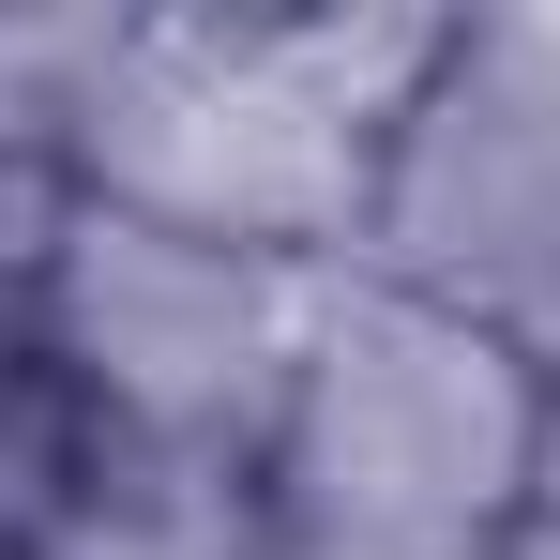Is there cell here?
<instances>
[{"mask_svg":"<svg viewBox=\"0 0 560 560\" xmlns=\"http://www.w3.org/2000/svg\"><path fill=\"white\" fill-rule=\"evenodd\" d=\"M455 15H92L61 183L228 258L349 273Z\"/></svg>","mask_w":560,"mask_h":560,"instance_id":"cell-1","label":"cell"},{"mask_svg":"<svg viewBox=\"0 0 560 560\" xmlns=\"http://www.w3.org/2000/svg\"><path fill=\"white\" fill-rule=\"evenodd\" d=\"M560 364L394 273H334L288 364L258 530L273 560H515Z\"/></svg>","mask_w":560,"mask_h":560,"instance_id":"cell-2","label":"cell"},{"mask_svg":"<svg viewBox=\"0 0 560 560\" xmlns=\"http://www.w3.org/2000/svg\"><path fill=\"white\" fill-rule=\"evenodd\" d=\"M560 364V15H455L394 121L364 258Z\"/></svg>","mask_w":560,"mask_h":560,"instance_id":"cell-3","label":"cell"},{"mask_svg":"<svg viewBox=\"0 0 560 560\" xmlns=\"http://www.w3.org/2000/svg\"><path fill=\"white\" fill-rule=\"evenodd\" d=\"M77 485H92V424L31 334V288H0V560H61Z\"/></svg>","mask_w":560,"mask_h":560,"instance_id":"cell-4","label":"cell"}]
</instances>
